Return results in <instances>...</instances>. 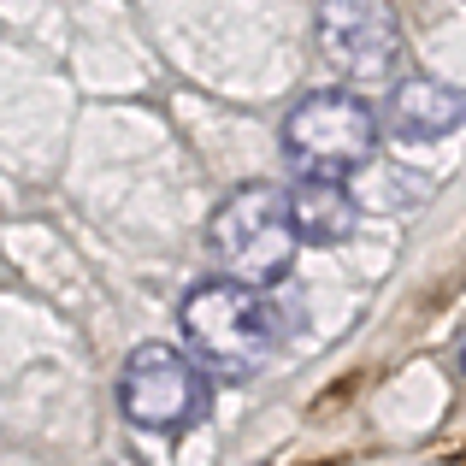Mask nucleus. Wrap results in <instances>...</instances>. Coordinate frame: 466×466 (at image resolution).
<instances>
[{
  "instance_id": "1",
  "label": "nucleus",
  "mask_w": 466,
  "mask_h": 466,
  "mask_svg": "<svg viewBox=\"0 0 466 466\" xmlns=\"http://www.w3.org/2000/svg\"><path fill=\"white\" fill-rule=\"evenodd\" d=\"M177 330L201 372L254 378L284 342V308L266 289H248L237 278H207L177 301Z\"/></svg>"
},
{
  "instance_id": "2",
  "label": "nucleus",
  "mask_w": 466,
  "mask_h": 466,
  "mask_svg": "<svg viewBox=\"0 0 466 466\" xmlns=\"http://www.w3.org/2000/svg\"><path fill=\"white\" fill-rule=\"evenodd\" d=\"M207 248L225 266V278L248 289H272L296 266V225H289V189L278 183H242L207 218Z\"/></svg>"
},
{
  "instance_id": "3",
  "label": "nucleus",
  "mask_w": 466,
  "mask_h": 466,
  "mask_svg": "<svg viewBox=\"0 0 466 466\" xmlns=\"http://www.w3.org/2000/svg\"><path fill=\"white\" fill-rule=\"evenodd\" d=\"M284 154L301 177L342 183L378 154V106L354 89H313L284 113Z\"/></svg>"
},
{
  "instance_id": "4",
  "label": "nucleus",
  "mask_w": 466,
  "mask_h": 466,
  "mask_svg": "<svg viewBox=\"0 0 466 466\" xmlns=\"http://www.w3.org/2000/svg\"><path fill=\"white\" fill-rule=\"evenodd\" d=\"M207 401H213L207 372L171 342L130 349L125 372H118V413L137 431H183V425H195L207 413Z\"/></svg>"
},
{
  "instance_id": "5",
  "label": "nucleus",
  "mask_w": 466,
  "mask_h": 466,
  "mask_svg": "<svg viewBox=\"0 0 466 466\" xmlns=\"http://www.w3.org/2000/svg\"><path fill=\"white\" fill-rule=\"evenodd\" d=\"M313 42L349 83H378L401 66V24L384 0H319Z\"/></svg>"
},
{
  "instance_id": "6",
  "label": "nucleus",
  "mask_w": 466,
  "mask_h": 466,
  "mask_svg": "<svg viewBox=\"0 0 466 466\" xmlns=\"http://www.w3.org/2000/svg\"><path fill=\"white\" fill-rule=\"evenodd\" d=\"M466 125V95L443 77H401L384 101V130L396 142H443Z\"/></svg>"
},
{
  "instance_id": "7",
  "label": "nucleus",
  "mask_w": 466,
  "mask_h": 466,
  "mask_svg": "<svg viewBox=\"0 0 466 466\" xmlns=\"http://www.w3.org/2000/svg\"><path fill=\"white\" fill-rule=\"evenodd\" d=\"M289 225H296V242H308V248H337V242L354 237L360 207H354V195L342 189V183L301 177L296 189H289Z\"/></svg>"
},
{
  "instance_id": "8",
  "label": "nucleus",
  "mask_w": 466,
  "mask_h": 466,
  "mask_svg": "<svg viewBox=\"0 0 466 466\" xmlns=\"http://www.w3.org/2000/svg\"><path fill=\"white\" fill-rule=\"evenodd\" d=\"M461 372H466V342H461Z\"/></svg>"
}]
</instances>
